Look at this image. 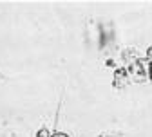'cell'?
Wrapping results in <instances>:
<instances>
[{"instance_id":"cell-3","label":"cell","mask_w":152,"mask_h":137,"mask_svg":"<svg viewBox=\"0 0 152 137\" xmlns=\"http://www.w3.org/2000/svg\"><path fill=\"white\" fill-rule=\"evenodd\" d=\"M36 137H51V135H49V132H47V128H42V130H38V133H36Z\"/></svg>"},{"instance_id":"cell-5","label":"cell","mask_w":152,"mask_h":137,"mask_svg":"<svg viewBox=\"0 0 152 137\" xmlns=\"http://www.w3.org/2000/svg\"><path fill=\"white\" fill-rule=\"evenodd\" d=\"M147 58L152 62V47H148V51H147Z\"/></svg>"},{"instance_id":"cell-4","label":"cell","mask_w":152,"mask_h":137,"mask_svg":"<svg viewBox=\"0 0 152 137\" xmlns=\"http://www.w3.org/2000/svg\"><path fill=\"white\" fill-rule=\"evenodd\" d=\"M51 137H69L67 133H64V132H56V133H53Z\"/></svg>"},{"instance_id":"cell-6","label":"cell","mask_w":152,"mask_h":137,"mask_svg":"<svg viewBox=\"0 0 152 137\" xmlns=\"http://www.w3.org/2000/svg\"><path fill=\"white\" fill-rule=\"evenodd\" d=\"M148 72H150V78H152V63H150V67H148Z\"/></svg>"},{"instance_id":"cell-1","label":"cell","mask_w":152,"mask_h":137,"mask_svg":"<svg viewBox=\"0 0 152 137\" xmlns=\"http://www.w3.org/2000/svg\"><path fill=\"white\" fill-rule=\"evenodd\" d=\"M129 70V76H130V80L132 81H145V78H147V67L143 65V62H134L130 65Z\"/></svg>"},{"instance_id":"cell-2","label":"cell","mask_w":152,"mask_h":137,"mask_svg":"<svg viewBox=\"0 0 152 137\" xmlns=\"http://www.w3.org/2000/svg\"><path fill=\"white\" fill-rule=\"evenodd\" d=\"M129 70L127 69H120V70H116L114 72V87H118V88H121V87H125L127 83H129Z\"/></svg>"}]
</instances>
